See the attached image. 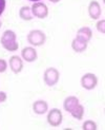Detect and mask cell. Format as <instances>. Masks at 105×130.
I'll return each mask as SVG.
<instances>
[{"instance_id": "obj_1", "label": "cell", "mask_w": 105, "mask_h": 130, "mask_svg": "<svg viewBox=\"0 0 105 130\" xmlns=\"http://www.w3.org/2000/svg\"><path fill=\"white\" fill-rule=\"evenodd\" d=\"M2 47L8 50L10 52H15L18 50V42H17V36L14 31L11 30H6L5 32H3V34L1 36V39H0Z\"/></svg>"}, {"instance_id": "obj_2", "label": "cell", "mask_w": 105, "mask_h": 130, "mask_svg": "<svg viewBox=\"0 0 105 130\" xmlns=\"http://www.w3.org/2000/svg\"><path fill=\"white\" fill-rule=\"evenodd\" d=\"M45 40L46 36L40 30H33L28 35V41L34 47H40L45 42Z\"/></svg>"}, {"instance_id": "obj_3", "label": "cell", "mask_w": 105, "mask_h": 130, "mask_svg": "<svg viewBox=\"0 0 105 130\" xmlns=\"http://www.w3.org/2000/svg\"><path fill=\"white\" fill-rule=\"evenodd\" d=\"M59 77H60V73L56 68H47L44 71V75H43V79L44 83L47 86L52 87L59 82Z\"/></svg>"}, {"instance_id": "obj_4", "label": "cell", "mask_w": 105, "mask_h": 130, "mask_svg": "<svg viewBox=\"0 0 105 130\" xmlns=\"http://www.w3.org/2000/svg\"><path fill=\"white\" fill-rule=\"evenodd\" d=\"M62 120H63L62 112L57 108L51 109L47 114V123L52 127L60 126L61 123H62Z\"/></svg>"}, {"instance_id": "obj_5", "label": "cell", "mask_w": 105, "mask_h": 130, "mask_svg": "<svg viewBox=\"0 0 105 130\" xmlns=\"http://www.w3.org/2000/svg\"><path fill=\"white\" fill-rule=\"evenodd\" d=\"M98 84V77L93 73H86L81 77V86L86 90H93Z\"/></svg>"}, {"instance_id": "obj_6", "label": "cell", "mask_w": 105, "mask_h": 130, "mask_svg": "<svg viewBox=\"0 0 105 130\" xmlns=\"http://www.w3.org/2000/svg\"><path fill=\"white\" fill-rule=\"evenodd\" d=\"M32 13L33 15H34L35 17L37 18H40V19H43L45 17H47L48 15V9L47 6L45 5L44 3L42 2H36L32 5Z\"/></svg>"}, {"instance_id": "obj_7", "label": "cell", "mask_w": 105, "mask_h": 130, "mask_svg": "<svg viewBox=\"0 0 105 130\" xmlns=\"http://www.w3.org/2000/svg\"><path fill=\"white\" fill-rule=\"evenodd\" d=\"M101 13H102V10H101V5L100 3L96 1V0H93L90 1L89 5H88V14H89V17L91 19H99L100 16H101Z\"/></svg>"}, {"instance_id": "obj_8", "label": "cell", "mask_w": 105, "mask_h": 130, "mask_svg": "<svg viewBox=\"0 0 105 130\" xmlns=\"http://www.w3.org/2000/svg\"><path fill=\"white\" fill-rule=\"evenodd\" d=\"M9 63H10L11 70L15 74L20 73L21 71H22V69H23V61H22L21 58L19 57V56H17V55L12 56L10 58V60H9Z\"/></svg>"}, {"instance_id": "obj_9", "label": "cell", "mask_w": 105, "mask_h": 130, "mask_svg": "<svg viewBox=\"0 0 105 130\" xmlns=\"http://www.w3.org/2000/svg\"><path fill=\"white\" fill-rule=\"evenodd\" d=\"M21 56L25 61L33 62L37 59V51L33 47H25L24 49H22Z\"/></svg>"}, {"instance_id": "obj_10", "label": "cell", "mask_w": 105, "mask_h": 130, "mask_svg": "<svg viewBox=\"0 0 105 130\" xmlns=\"http://www.w3.org/2000/svg\"><path fill=\"white\" fill-rule=\"evenodd\" d=\"M76 37L85 42H88L91 39V37H93V32H91V30L88 27H83L78 30Z\"/></svg>"}, {"instance_id": "obj_11", "label": "cell", "mask_w": 105, "mask_h": 130, "mask_svg": "<svg viewBox=\"0 0 105 130\" xmlns=\"http://www.w3.org/2000/svg\"><path fill=\"white\" fill-rule=\"evenodd\" d=\"M33 110L36 114H44L47 112L48 110V105L45 101L42 100H39L36 101L34 104H33Z\"/></svg>"}, {"instance_id": "obj_12", "label": "cell", "mask_w": 105, "mask_h": 130, "mask_svg": "<svg viewBox=\"0 0 105 130\" xmlns=\"http://www.w3.org/2000/svg\"><path fill=\"white\" fill-rule=\"evenodd\" d=\"M78 104H79L78 97H76V96H68V97H66V99L64 100L63 107L65 109V111H67V112L70 113V111L78 105Z\"/></svg>"}, {"instance_id": "obj_13", "label": "cell", "mask_w": 105, "mask_h": 130, "mask_svg": "<svg viewBox=\"0 0 105 130\" xmlns=\"http://www.w3.org/2000/svg\"><path fill=\"white\" fill-rule=\"evenodd\" d=\"M71 48L77 53H82V52H84L87 49V42H85L76 37L73 40V42H71Z\"/></svg>"}, {"instance_id": "obj_14", "label": "cell", "mask_w": 105, "mask_h": 130, "mask_svg": "<svg viewBox=\"0 0 105 130\" xmlns=\"http://www.w3.org/2000/svg\"><path fill=\"white\" fill-rule=\"evenodd\" d=\"M19 16L25 21H30L33 19V17H34V15H33V13H32V9L30 6H22L20 11H19Z\"/></svg>"}, {"instance_id": "obj_15", "label": "cell", "mask_w": 105, "mask_h": 130, "mask_svg": "<svg viewBox=\"0 0 105 130\" xmlns=\"http://www.w3.org/2000/svg\"><path fill=\"white\" fill-rule=\"evenodd\" d=\"M71 115H73V118L76 119V120H82L83 115H84V107L80 104H78V105L71 110L70 111Z\"/></svg>"}, {"instance_id": "obj_16", "label": "cell", "mask_w": 105, "mask_h": 130, "mask_svg": "<svg viewBox=\"0 0 105 130\" xmlns=\"http://www.w3.org/2000/svg\"><path fill=\"white\" fill-rule=\"evenodd\" d=\"M82 128L84 130H96L97 129V124L94 122V121H85L83 123V125H82Z\"/></svg>"}, {"instance_id": "obj_17", "label": "cell", "mask_w": 105, "mask_h": 130, "mask_svg": "<svg viewBox=\"0 0 105 130\" xmlns=\"http://www.w3.org/2000/svg\"><path fill=\"white\" fill-rule=\"evenodd\" d=\"M96 27H97V30L99 31L100 33H102V34L105 33V20H104V19L98 21L97 24H96Z\"/></svg>"}, {"instance_id": "obj_18", "label": "cell", "mask_w": 105, "mask_h": 130, "mask_svg": "<svg viewBox=\"0 0 105 130\" xmlns=\"http://www.w3.org/2000/svg\"><path fill=\"white\" fill-rule=\"evenodd\" d=\"M6 68H8V62L4 59H0V73L5 72Z\"/></svg>"}, {"instance_id": "obj_19", "label": "cell", "mask_w": 105, "mask_h": 130, "mask_svg": "<svg viewBox=\"0 0 105 130\" xmlns=\"http://www.w3.org/2000/svg\"><path fill=\"white\" fill-rule=\"evenodd\" d=\"M5 4H6L5 0H0V15H1L2 13L4 12V10H5Z\"/></svg>"}, {"instance_id": "obj_20", "label": "cell", "mask_w": 105, "mask_h": 130, "mask_svg": "<svg viewBox=\"0 0 105 130\" xmlns=\"http://www.w3.org/2000/svg\"><path fill=\"white\" fill-rule=\"evenodd\" d=\"M6 93L3 92V91H0V103H3L6 101Z\"/></svg>"}, {"instance_id": "obj_21", "label": "cell", "mask_w": 105, "mask_h": 130, "mask_svg": "<svg viewBox=\"0 0 105 130\" xmlns=\"http://www.w3.org/2000/svg\"><path fill=\"white\" fill-rule=\"evenodd\" d=\"M50 2H52V3H57V2H59L60 1V0H49Z\"/></svg>"}, {"instance_id": "obj_22", "label": "cell", "mask_w": 105, "mask_h": 130, "mask_svg": "<svg viewBox=\"0 0 105 130\" xmlns=\"http://www.w3.org/2000/svg\"><path fill=\"white\" fill-rule=\"evenodd\" d=\"M30 1H33V2H38V1H40V0H30Z\"/></svg>"}, {"instance_id": "obj_23", "label": "cell", "mask_w": 105, "mask_h": 130, "mask_svg": "<svg viewBox=\"0 0 105 130\" xmlns=\"http://www.w3.org/2000/svg\"><path fill=\"white\" fill-rule=\"evenodd\" d=\"M1 25H2V22H1V20H0V28H1Z\"/></svg>"}]
</instances>
